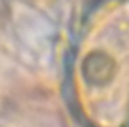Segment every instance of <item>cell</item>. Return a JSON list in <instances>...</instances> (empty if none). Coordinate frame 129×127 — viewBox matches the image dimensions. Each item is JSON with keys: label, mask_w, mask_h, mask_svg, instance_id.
<instances>
[{"label": "cell", "mask_w": 129, "mask_h": 127, "mask_svg": "<svg viewBox=\"0 0 129 127\" xmlns=\"http://www.w3.org/2000/svg\"><path fill=\"white\" fill-rule=\"evenodd\" d=\"M101 17L80 40L76 69L81 111L96 127H127L129 8Z\"/></svg>", "instance_id": "cell-1"}]
</instances>
